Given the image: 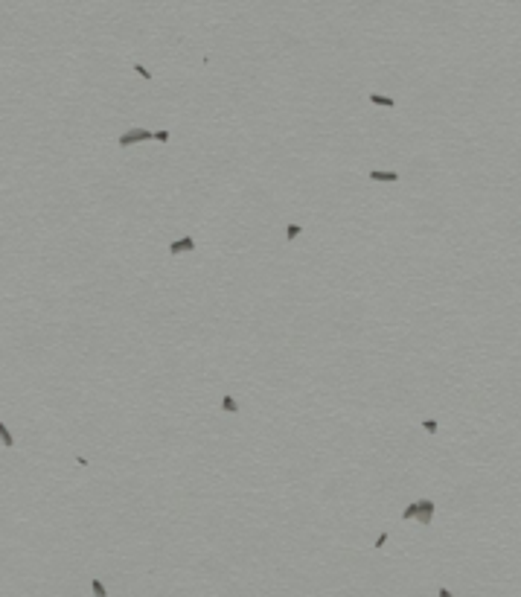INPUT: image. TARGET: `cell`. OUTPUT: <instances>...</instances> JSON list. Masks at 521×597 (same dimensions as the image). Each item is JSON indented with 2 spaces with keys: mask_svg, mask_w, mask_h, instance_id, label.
Masks as SVG:
<instances>
[{
  "mask_svg": "<svg viewBox=\"0 0 521 597\" xmlns=\"http://www.w3.org/2000/svg\"><path fill=\"white\" fill-rule=\"evenodd\" d=\"M143 140H155V131L131 128V131H125V134H119V146H131V143H143Z\"/></svg>",
  "mask_w": 521,
  "mask_h": 597,
  "instance_id": "6da1fadb",
  "label": "cell"
},
{
  "mask_svg": "<svg viewBox=\"0 0 521 597\" xmlns=\"http://www.w3.org/2000/svg\"><path fill=\"white\" fill-rule=\"evenodd\" d=\"M416 507H419L416 519H419L422 525H431V522H434V501H431V498H419Z\"/></svg>",
  "mask_w": 521,
  "mask_h": 597,
  "instance_id": "7a4b0ae2",
  "label": "cell"
},
{
  "mask_svg": "<svg viewBox=\"0 0 521 597\" xmlns=\"http://www.w3.org/2000/svg\"><path fill=\"white\" fill-rule=\"evenodd\" d=\"M192 251H195V239L192 236L175 239L172 245H169V253H172V256H178V253H192Z\"/></svg>",
  "mask_w": 521,
  "mask_h": 597,
  "instance_id": "3957f363",
  "label": "cell"
},
{
  "mask_svg": "<svg viewBox=\"0 0 521 597\" xmlns=\"http://www.w3.org/2000/svg\"><path fill=\"white\" fill-rule=\"evenodd\" d=\"M370 181H379V184H396L399 175H396V172H385V169H373V172H370Z\"/></svg>",
  "mask_w": 521,
  "mask_h": 597,
  "instance_id": "277c9868",
  "label": "cell"
},
{
  "mask_svg": "<svg viewBox=\"0 0 521 597\" xmlns=\"http://www.w3.org/2000/svg\"><path fill=\"white\" fill-rule=\"evenodd\" d=\"M370 102H373V105H382V108H393V99H390V96H382V93H370Z\"/></svg>",
  "mask_w": 521,
  "mask_h": 597,
  "instance_id": "5b68a950",
  "label": "cell"
},
{
  "mask_svg": "<svg viewBox=\"0 0 521 597\" xmlns=\"http://www.w3.org/2000/svg\"><path fill=\"white\" fill-rule=\"evenodd\" d=\"M222 411H227V414H239V402H236L233 396H222Z\"/></svg>",
  "mask_w": 521,
  "mask_h": 597,
  "instance_id": "8992f818",
  "label": "cell"
},
{
  "mask_svg": "<svg viewBox=\"0 0 521 597\" xmlns=\"http://www.w3.org/2000/svg\"><path fill=\"white\" fill-rule=\"evenodd\" d=\"M0 443H3L6 449H12V446H15V437H12V431H9V428H6L3 422H0Z\"/></svg>",
  "mask_w": 521,
  "mask_h": 597,
  "instance_id": "52a82bcc",
  "label": "cell"
},
{
  "mask_svg": "<svg viewBox=\"0 0 521 597\" xmlns=\"http://www.w3.org/2000/svg\"><path fill=\"white\" fill-rule=\"evenodd\" d=\"M91 592H93V597H108L105 586H102V580H91Z\"/></svg>",
  "mask_w": 521,
  "mask_h": 597,
  "instance_id": "ba28073f",
  "label": "cell"
},
{
  "mask_svg": "<svg viewBox=\"0 0 521 597\" xmlns=\"http://www.w3.org/2000/svg\"><path fill=\"white\" fill-rule=\"evenodd\" d=\"M300 233H303V228H300V225H289V228H286V239H289V242H294Z\"/></svg>",
  "mask_w": 521,
  "mask_h": 597,
  "instance_id": "9c48e42d",
  "label": "cell"
},
{
  "mask_svg": "<svg viewBox=\"0 0 521 597\" xmlns=\"http://www.w3.org/2000/svg\"><path fill=\"white\" fill-rule=\"evenodd\" d=\"M416 513H419V507H416V501H410V504L405 507V513H402V516H405V519H416Z\"/></svg>",
  "mask_w": 521,
  "mask_h": 597,
  "instance_id": "30bf717a",
  "label": "cell"
},
{
  "mask_svg": "<svg viewBox=\"0 0 521 597\" xmlns=\"http://www.w3.org/2000/svg\"><path fill=\"white\" fill-rule=\"evenodd\" d=\"M422 428H425V431H431V434H437V428H440V425H437V419H422Z\"/></svg>",
  "mask_w": 521,
  "mask_h": 597,
  "instance_id": "8fae6325",
  "label": "cell"
},
{
  "mask_svg": "<svg viewBox=\"0 0 521 597\" xmlns=\"http://www.w3.org/2000/svg\"><path fill=\"white\" fill-rule=\"evenodd\" d=\"M134 70H137V76H143V79H152V70H146L143 64H134Z\"/></svg>",
  "mask_w": 521,
  "mask_h": 597,
  "instance_id": "7c38bea8",
  "label": "cell"
},
{
  "mask_svg": "<svg viewBox=\"0 0 521 597\" xmlns=\"http://www.w3.org/2000/svg\"><path fill=\"white\" fill-rule=\"evenodd\" d=\"M155 140L158 143H169V131H155Z\"/></svg>",
  "mask_w": 521,
  "mask_h": 597,
  "instance_id": "4fadbf2b",
  "label": "cell"
},
{
  "mask_svg": "<svg viewBox=\"0 0 521 597\" xmlns=\"http://www.w3.org/2000/svg\"><path fill=\"white\" fill-rule=\"evenodd\" d=\"M385 542H387V533H379V539H376V548H385Z\"/></svg>",
  "mask_w": 521,
  "mask_h": 597,
  "instance_id": "5bb4252c",
  "label": "cell"
},
{
  "mask_svg": "<svg viewBox=\"0 0 521 597\" xmlns=\"http://www.w3.org/2000/svg\"><path fill=\"white\" fill-rule=\"evenodd\" d=\"M437 597H454V595H452L449 589H440V592H437Z\"/></svg>",
  "mask_w": 521,
  "mask_h": 597,
  "instance_id": "9a60e30c",
  "label": "cell"
}]
</instances>
